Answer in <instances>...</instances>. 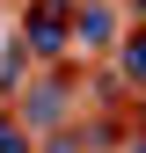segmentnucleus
<instances>
[{"instance_id": "1", "label": "nucleus", "mask_w": 146, "mask_h": 153, "mask_svg": "<svg viewBox=\"0 0 146 153\" xmlns=\"http://www.w3.org/2000/svg\"><path fill=\"white\" fill-rule=\"evenodd\" d=\"M59 15H66L59 0H36V15H29V36H36L44 51H59V44H66V29H59Z\"/></svg>"}, {"instance_id": "2", "label": "nucleus", "mask_w": 146, "mask_h": 153, "mask_svg": "<svg viewBox=\"0 0 146 153\" xmlns=\"http://www.w3.org/2000/svg\"><path fill=\"white\" fill-rule=\"evenodd\" d=\"M59 102H66V88H36L22 117H29V124H51V117H59Z\"/></svg>"}, {"instance_id": "3", "label": "nucleus", "mask_w": 146, "mask_h": 153, "mask_svg": "<svg viewBox=\"0 0 146 153\" xmlns=\"http://www.w3.org/2000/svg\"><path fill=\"white\" fill-rule=\"evenodd\" d=\"M110 29H117V15H110V7H88V15H80V44H102Z\"/></svg>"}, {"instance_id": "4", "label": "nucleus", "mask_w": 146, "mask_h": 153, "mask_svg": "<svg viewBox=\"0 0 146 153\" xmlns=\"http://www.w3.org/2000/svg\"><path fill=\"white\" fill-rule=\"evenodd\" d=\"M124 80L146 88V36H139V44H124Z\"/></svg>"}, {"instance_id": "5", "label": "nucleus", "mask_w": 146, "mask_h": 153, "mask_svg": "<svg viewBox=\"0 0 146 153\" xmlns=\"http://www.w3.org/2000/svg\"><path fill=\"white\" fill-rule=\"evenodd\" d=\"M0 153H29V146H22V131H7V124H0Z\"/></svg>"}, {"instance_id": "6", "label": "nucleus", "mask_w": 146, "mask_h": 153, "mask_svg": "<svg viewBox=\"0 0 146 153\" xmlns=\"http://www.w3.org/2000/svg\"><path fill=\"white\" fill-rule=\"evenodd\" d=\"M124 153H146V139H132V146H124Z\"/></svg>"}, {"instance_id": "7", "label": "nucleus", "mask_w": 146, "mask_h": 153, "mask_svg": "<svg viewBox=\"0 0 146 153\" xmlns=\"http://www.w3.org/2000/svg\"><path fill=\"white\" fill-rule=\"evenodd\" d=\"M132 7H139V15H146V0H132Z\"/></svg>"}]
</instances>
